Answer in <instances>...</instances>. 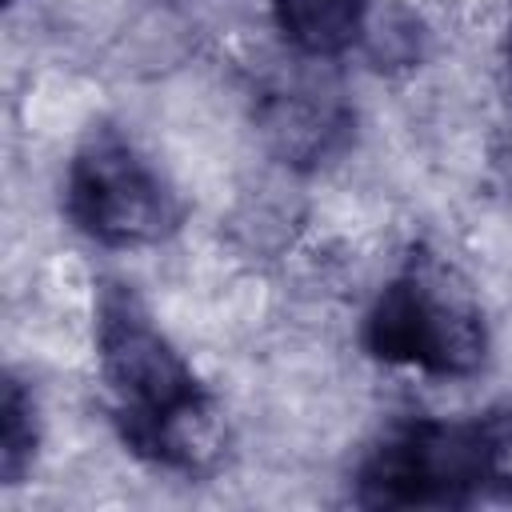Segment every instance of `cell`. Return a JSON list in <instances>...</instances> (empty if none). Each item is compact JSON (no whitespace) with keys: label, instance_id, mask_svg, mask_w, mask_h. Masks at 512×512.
Segmentation results:
<instances>
[{"label":"cell","instance_id":"6da1fadb","mask_svg":"<svg viewBox=\"0 0 512 512\" xmlns=\"http://www.w3.org/2000/svg\"><path fill=\"white\" fill-rule=\"evenodd\" d=\"M96 368L132 456L184 476L216 464L224 448L216 400L124 284H104L96 296Z\"/></svg>","mask_w":512,"mask_h":512},{"label":"cell","instance_id":"7a4b0ae2","mask_svg":"<svg viewBox=\"0 0 512 512\" xmlns=\"http://www.w3.org/2000/svg\"><path fill=\"white\" fill-rule=\"evenodd\" d=\"M364 344L384 364L428 376H472L488 356V328L464 280L436 256L412 252L376 296Z\"/></svg>","mask_w":512,"mask_h":512},{"label":"cell","instance_id":"3957f363","mask_svg":"<svg viewBox=\"0 0 512 512\" xmlns=\"http://www.w3.org/2000/svg\"><path fill=\"white\" fill-rule=\"evenodd\" d=\"M72 224L108 248L156 244L180 224V200L152 160L112 128L92 132L64 180Z\"/></svg>","mask_w":512,"mask_h":512},{"label":"cell","instance_id":"277c9868","mask_svg":"<svg viewBox=\"0 0 512 512\" xmlns=\"http://www.w3.org/2000/svg\"><path fill=\"white\" fill-rule=\"evenodd\" d=\"M484 496L472 420H408L388 428L356 468L368 508H464Z\"/></svg>","mask_w":512,"mask_h":512},{"label":"cell","instance_id":"5b68a950","mask_svg":"<svg viewBox=\"0 0 512 512\" xmlns=\"http://www.w3.org/2000/svg\"><path fill=\"white\" fill-rule=\"evenodd\" d=\"M276 28L300 56L324 60L348 52L368 20V0H272Z\"/></svg>","mask_w":512,"mask_h":512},{"label":"cell","instance_id":"8992f818","mask_svg":"<svg viewBox=\"0 0 512 512\" xmlns=\"http://www.w3.org/2000/svg\"><path fill=\"white\" fill-rule=\"evenodd\" d=\"M336 128H344L340 108L332 100H320V92H312V88L292 84V88H280L268 100V132L276 136V144L288 156L324 152V144H328V136Z\"/></svg>","mask_w":512,"mask_h":512},{"label":"cell","instance_id":"52a82bcc","mask_svg":"<svg viewBox=\"0 0 512 512\" xmlns=\"http://www.w3.org/2000/svg\"><path fill=\"white\" fill-rule=\"evenodd\" d=\"M36 456V404L28 388L8 372L0 400V476L4 484H20Z\"/></svg>","mask_w":512,"mask_h":512},{"label":"cell","instance_id":"ba28073f","mask_svg":"<svg viewBox=\"0 0 512 512\" xmlns=\"http://www.w3.org/2000/svg\"><path fill=\"white\" fill-rule=\"evenodd\" d=\"M476 444H480V468H484V496L512 500V404L488 408L472 416Z\"/></svg>","mask_w":512,"mask_h":512},{"label":"cell","instance_id":"9c48e42d","mask_svg":"<svg viewBox=\"0 0 512 512\" xmlns=\"http://www.w3.org/2000/svg\"><path fill=\"white\" fill-rule=\"evenodd\" d=\"M504 80H508V96H512V20H508V40H504Z\"/></svg>","mask_w":512,"mask_h":512}]
</instances>
